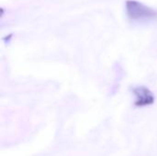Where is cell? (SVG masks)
<instances>
[{"label":"cell","instance_id":"cell-2","mask_svg":"<svg viewBox=\"0 0 157 156\" xmlns=\"http://www.w3.org/2000/svg\"><path fill=\"white\" fill-rule=\"evenodd\" d=\"M132 93L134 95V105L136 107L143 108L153 105L155 103V95L149 88L144 86H138L133 87Z\"/></svg>","mask_w":157,"mask_h":156},{"label":"cell","instance_id":"cell-1","mask_svg":"<svg viewBox=\"0 0 157 156\" xmlns=\"http://www.w3.org/2000/svg\"><path fill=\"white\" fill-rule=\"evenodd\" d=\"M126 11L129 17L133 20H146L157 17V11L134 0L126 2Z\"/></svg>","mask_w":157,"mask_h":156}]
</instances>
